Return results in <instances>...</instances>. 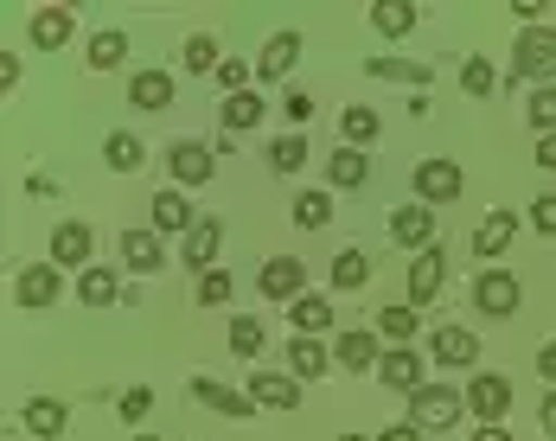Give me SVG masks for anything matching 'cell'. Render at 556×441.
I'll return each mask as SVG.
<instances>
[{
  "label": "cell",
  "instance_id": "obj_34",
  "mask_svg": "<svg viewBox=\"0 0 556 441\" xmlns=\"http://www.w3.org/2000/svg\"><path fill=\"white\" fill-rule=\"evenodd\" d=\"M294 224H301V230L333 224V199H327V192H294Z\"/></svg>",
  "mask_w": 556,
  "mask_h": 441
},
{
  "label": "cell",
  "instance_id": "obj_31",
  "mask_svg": "<svg viewBox=\"0 0 556 441\" xmlns=\"http://www.w3.org/2000/svg\"><path fill=\"white\" fill-rule=\"evenodd\" d=\"M77 301H84V307H110L115 301V269H97V263H90V269L77 276Z\"/></svg>",
  "mask_w": 556,
  "mask_h": 441
},
{
  "label": "cell",
  "instance_id": "obj_21",
  "mask_svg": "<svg viewBox=\"0 0 556 441\" xmlns=\"http://www.w3.org/2000/svg\"><path fill=\"white\" fill-rule=\"evenodd\" d=\"M378 378H384L390 390H409V396H416V390H422V358H416L409 345H396V352H384Z\"/></svg>",
  "mask_w": 556,
  "mask_h": 441
},
{
  "label": "cell",
  "instance_id": "obj_47",
  "mask_svg": "<svg viewBox=\"0 0 556 441\" xmlns=\"http://www.w3.org/2000/svg\"><path fill=\"white\" fill-rule=\"evenodd\" d=\"M281 115H288V122H307V115H314V97H307V90H288V97H281Z\"/></svg>",
  "mask_w": 556,
  "mask_h": 441
},
{
  "label": "cell",
  "instance_id": "obj_9",
  "mask_svg": "<svg viewBox=\"0 0 556 441\" xmlns=\"http://www.w3.org/2000/svg\"><path fill=\"white\" fill-rule=\"evenodd\" d=\"M122 263H128L135 276L167 269V243H161V230H122Z\"/></svg>",
  "mask_w": 556,
  "mask_h": 441
},
{
  "label": "cell",
  "instance_id": "obj_36",
  "mask_svg": "<svg viewBox=\"0 0 556 441\" xmlns=\"http://www.w3.org/2000/svg\"><path fill=\"white\" fill-rule=\"evenodd\" d=\"M179 64H186V71H218V64H224L218 39H212V33H192V39H186V52H179Z\"/></svg>",
  "mask_w": 556,
  "mask_h": 441
},
{
  "label": "cell",
  "instance_id": "obj_24",
  "mask_svg": "<svg viewBox=\"0 0 556 441\" xmlns=\"http://www.w3.org/2000/svg\"><path fill=\"white\" fill-rule=\"evenodd\" d=\"M365 71H371V77H384V84H416V97H422V90H429V77H435V71H429V64H416V58H371Z\"/></svg>",
  "mask_w": 556,
  "mask_h": 441
},
{
  "label": "cell",
  "instance_id": "obj_19",
  "mask_svg": "<svg viewBox=\"0 0 556 441\" xmlns=\"http://www.w3.org/2000/svg\"><path fill=\"white\" fill-rule=\"evenodd\" d=\"M218 243H224V224L218 218H199V230H192V237H186V250H179V263L205 276V269L218 263Z\"/></svg>",
  "mask_w": 556,
  "mask_h": 441
},
{
  "label": "cell",
  "instance_id": "obj_13",
  "mask_svg": "<svg viewBox=\"0 0 556 441\" xmlns=\"http://www.w3.org/2000/svg\"><path fill=\"white\" fill-rule=\"evenodd\" d=\"M327 358H333V352H327L320 339H307V332H294V339H288V378H294V385L327 378Z\"/></svg>",
  "mask_w": 556,
  "mask_h": 441
},
{
  "label": "cell",
  "instance_id": "obj_37",
  "mask_svg": "<svg viewBox=\"0 0 556 441\" xmlns=\"http://www.w3.org/2000/svg\"><path fill=\"white\" fill-rule=\"evenodd\" d=\"M128 58V33H97L90 39V71H115Z\"/></svg>",
  "mask_w": 556,
  "mask_h": 441
},
{
  "label": "cell",
  "instance_id": "obj_22",
  "mask_svg": "<svg viewBox=\"0 0 556 441\" xmlns=\"http://www.w3.org/2000/svg\"><path fill=\"white\" fill-rule=\"evenodd\" d=\"M64 276H58V263H39V269H26L20 276V307H52Z\"/></svg>",
  "mask_w": 556,
  "mask_h": 441
},
{
  "label": "cell",
  "instance_id": "obj_14",
  "mask_svg": "<svg viewBox=\"0 0 556 441\" xmlns=\"http://www.w3.org/2000/svg\"><path fill=\"white\" fill-rule=\"evenodd\" d=\"M77 39V13L71 7H39L33 13V46L39 52H58V46H71Z\"/></svg>",
  "mask_w": 556,
  "mask_h": 441
},
{
  "label": "cell",
  "instance_id": "obj_39",
  "mask_svg": "<svg viewBox=\"0 0 556 441\" xmlns=\"http://www.w3.org/2000/svg\"><path fill=\"white\" fill-rule=\"evenodd\" d=\"M525 115H531V128H538V141L544 135H556V84H544L531 103H525Z\"/></svg>",
  "mask_w": 556,
  "mask_h": 441
},
{
  "label": "cell",
  "instance_id": "obj_10",
  "mask_svg": "<svg viewBox=\"0 0 556 441\" xmlns=\"http://www.w3.org/2000/svg\"><path fill=\"white\" fill-rule=\"evenodd\" d=\"M90 243H97V237H90V224L64 218L52 230V263H58V269H90Z\"/></svg>",
  "mask_w": 556,
  "mask_h": 441
},
{
  "label": "cell",
  "instance_id": "obj_32",
  "mask_svg": "<svg viewBox=\"0 0 556 441\" xmlns=\"http://www.w3.org/2000/svg\"><path fill=\"white\" fill-rule=\"evenodd\" d=\"M339 128H345V148H365V141H378V135H384V122H378V110H365V103H352Z\"/></svg>",
  "mask_w": 556,
  "mask_h": 441
},
{
  "label": "cell",
  "instance_id": "obj_16",
  "mask_svg": "<svg viewBox=\"0 0 556 441\" xmlns=\"http://www.w3.org/2000/svg\"><path fill=\"white\" fill-rule=\"evenodd\" d=\"M154 230H186V237H192V230H199V212H192V199H186V192H179V186H161V192H154Z\"/></svg>",
  "mask_w": 556,
  "mask_h": 441
},
{
  "label": "cell",
  "instance_id": "obj_48",
  "mask_svg": "<svg viewBox=\"0 0 556 441\" xmlns=\"http://www.w3.org/2000/svg\"><path fill=\"white\" fill-rule=\"evenodd\" d=\"M378 441H422V429H416V423H390Z\"/></svg>",
  "mask_w": 556,
  "mask_h": 441
},
{
  "label": "cell",
  "instance_id": "obj_26",
  "mask_svg": "<svg viewBox=\"0 0 556 441\" xmlns=\"http://www.w3.org/2000/svg\"><path fill=\"white\" fill-rule=\"evenodd\" d=\"M327 179H333V186H365V179H371V154H365V148L327 154Z\"/></svg>",
  "mask_w": 556,
  "mask_h": 441
},
{
  "label": "cell",
  "instance_id": "obj_2",
  "mask_svg": "<svg viewBox=\"0 0 556 441\" xmlns=\"http://www.w3.org/2000/svg\"><path fill=\"white\" fill-rule=\"evenodd\" d=\"M525 77H538V84L556 77V33L551 26L518 33V52H511V77H505V84H525Z\"/></svg>",
  "mask_w": 556,
  "mask_h": 441
},
{
  "label": "cell",
  "instance_id": "obj_46",
  "mask_svg": "<svg viewBox=\"0 0 556 441\" xmlns=\"http://www.w3.org/2000/svg\"><path fill=\"white\" fill-rule=\"evenodd\" d=\"M531 224H538L544 237H556V192H544V199L531 205Z\"/></svg>",
  "mask_w": 556,
  "mask_h": 441
},
{
  "label": "cell",
  "instance_id": "obj_11",
  "mask_svg": "<svg viewBox=\"0 0 556 441\" xmlns=\"http://www.w3.org/2000/svg\"><path fill=\"white\" fill-rule=\"evenodd\" d=\"M307 269L294 263V256H276V263H263V276H256V288H263V301H301L307 288Z\"/></svg>",
  "mask_w": 556,
  "mask_h": 441
},
{
  "label": "cell",
  "instance_id": "obj_49",
  "mask_svg": "<svg viewBox=\"0 0 556 441\" xmlns=\"http://www.w3.org/2000/svg\"><path fill=\"white\" fill-rule=\"evenodd\" d=\"M538 371L556 385V339H544V352H538Z\"/></svg>",
  "mask_w": 556,
  "mask_h": 441
},
{
  "label": "cell",
  "instance_id": "obj_45",
  "mask_svg": "<svg viewBox=\"0 0 556 441\" xmlns=\"http://www.w3.org/2000/svg\"><path fill=\"white\" fill-rule=\"evenodd\" d=\"M243 77H250V64H237V58H224L218 64V84L230 90V97H243Z\"/></svg>",
  "mask_w": 556,
  "mask_h": 441
},
{
  "label": "cell",
  "instance_id": "obj_18",
  "mask_svg": "<svg viewBox=\"0 0 556 441\" xmlns=\"http://www.w3.org/2000/svg\"><path fill=\"white\" fill-rule=\"evenodd\" d=\"M173 90H179L173 71H135V77H128V103H135V110H167Z\"/></svg>",
  "mask_w": 556,
  "mask_h": 441
},
{
  "label": "cell",
  "instance_id": "obj_33",
  "mask_svg": "<svg viewBox=\"0 0 556 441\" xmlns=\"http://www.w3.org/2000/svg\"><path fill=\"white\" fill-rule=\"evenodd\" d=\"M371 281V256L365 250H339L333 256V288H365Z\"/></svg>",
  "mask_w": 556,
  "mask_h": 441
},
{
  "label": "cell",
  "instance_id": "obj_28",
  "mask_svg": "<svg viewBox=\"0 0 556 441\" xmlns=\"http://www.w3.org/2000/svg\"><path fill=\"white\" fill-rule=\"evenodd\" d=\"M416 20H422V13H416L409 0H378V7H371V26H378L384 39H403V33H409Z\"/></svg>",
  "mask_w": 556,
  "mask_h": 441
},
{
  "label": "cell",
  "instance_id": "obj_4",
  "mask_svg": "<svg viewBox=\"0 0 556 441\" xmlns=\"http://www.w3.org/2000/svg\"><path fill=\"white\" fill-rule=\"evenodd\" d=\"M460 186H467V179H460L454 161H422L416 166V199H422V205H454Z\"/></svg>",
  "mask_w": 556,
  "mask_h": 441
},
{
  "label": "cell",
  "instance_id": "obj_23",
  "mask_svg": "<svg viewBox=\"0 0 556 441\" xmlns=\"http://www.w3.org/2000/svg\"><path fill=\"white\" fill-rule=\"evenodd\" d=\"M26 429L46 436V441H58L64 429H71V410H64L58 396H33V403H26Z\"/></svg>",
  "mask_w": 556,
  "mask_h": 441
},
{
  "label": "cell",
  "instance_id": "obj_29",
  "mask_svg": "<svg viewBox=\"0 0 556 441\" xmlns=\"http://www.w3.org/2000/svg\"><path fill=\"white\" fill-rule=\"evenodd\" d=\"M288 314H294V327L307 332V339H314V332H327V327H333V301H327V294H301V301H294Z\"/></svg>",
  "mask_w": 556,
  "mask_h": 441
},
{
  "label": "cell",
  "instance_id": "obj_44",
  "mask_svg": "<svg viewBox=\"0 0 556 441\" xmlns=\"http://www.w3.org/2000/svg\"><path fill=\"white\" fill-rule=\"evenodd\" d=\"M416 320H422L416 307H384V314H378V332H384V339H409Z\"/></svg>",
  "mask_w": 556,
  "mask_h": 441
},
{
  "label": "cell",
  "instance_id": "obj_25",
  "mask_svg": "<svg viewBox=\"0 0 556 441\" xmlns=\"http://www.w3.org/2000/svg\"><path fill=\"white\" fill-rule=\"evenodd\" d=\"M333 358L345 365V371H371V365H384V352L371 345V332H339Z\"/></svg>",
  "mask_w": 556,
  "mask_h": 441
},
{
  "label": "cell",
  "instance_id": "obj_3",
  "mask_svg": "<svg viewBox=\"0 0 556 441\" xmlns=\"http://www.w3.org/2000/svg\"><path fill=\"white\" fill-rule=\"evenodd\" d=\"M518 276L511 269H486V276L473 281V307L486 314V320H505V314H518Z\"/></svg>",
  "mask_w": 556,
  "mask_h": 441
},
{
  "label": "cell",
  "instance_id": "obj_54",
  "mask_svg": "<svg viewBox=\"0 0 556 441\" xmlns=\"http://www.w3.org/2000/svg\"><path fill=\"white\" fill-rule=\"evenodd\" d=\"M141 441H161V436H141Z\"/></svg>",
  "mask_w": 556,
  "mask_h": 441
},
{
  "label": "cell",
  "instance_id": "obj_30",
  "mask_svg": "<svg viewBox=\"0 0 556 441\" xmlns=\"http://www.w3.org/2000/svg\"><path fill=\"white\" fill-rule=\"evenodd\" d=\"M103 161H110V173H135V166L148 161V148L122 128V135H110V141H103Z\"/></svg>",
  "mask_w": 556,
  "mask_h": 441
},
{
  "label": "cell",
  "instance_id": "obj_6",
  "mask_svg": "<svg viewBox=\"0 0 556 441\" xmlns=\"http://www.w3.org/2000/svg\"><path fill=\"white\" fill-rule=\"evenodd\" d=\"M390 237L403 243V250H429L435 243V205H396V218H390Z\"/></svg>",
  "mask_w": 556,
  "mask_h": 441
},
{
  "label": "cell",
  "instance_id": "obj_20",
  "mask_svg": "<svg viewBox=\"0 0 556 441\" xmlns=\"http://www.w3.org/2000/svg\"><path fill=\"white\" fill-rule=\"evenodd\" d=\"M192 396H199L205 410H218V416H256L250 390H224V385H212V378H192Z\"/></svg>",
  "mask_w": 556,
  "mask_h": 441
},
{
  "label": "cell",
  "instance_id": "obj_1",
  "mask_svg": "<svg viewBox=\"0 0 556 441\" xmlns=\"http://www.w3.org/2000/svg\"><path fill=\"white\" fill-rule=\"evenodd\" d=\"M460 410H467V396H460L454 385H422L416 396H409V423H416V429H429V436L454 429V423H460Z\"/></svg>",
  "mask_w": 556,
  "mask_h": 441
},
{
  "label": "cell",
  "instance_id": "obj_12",
  "mask_svg": "<svg viewBox=\"0 0 556 441\" xmlns=\"http://www.w3.org/2000/svg\"><path fill=\"white\" fill-rule=\"evenodd\" d=\"M467 410H473L480 423H500L505 410H511V385H505L500 371H480L473 390H467Z\"/></svg>",
  "mask_w": 556,
  "mask_h": 441
},
{
  "label": "cell",
  "instance_id": "obj_5",
  "mask_svg": "<svg viewBox=\"0 0 556 441\" xmlns=\"http://www.w3.org/2000/svg\"><path fill=\"white\" fill-rule=\"evenodd\" d=\"M429 358L447 365V371H467V365L480 358V339H473L467 327H435L429 332Z\"/></svg>",
  "mask_w": 556,
  "mask_h": 441
},
{
  "label": "cell",
  "instance_id": "obj_27",
  "mask_svg": "<svg viewBox=\"0 0 556 441\" xmlns=\"http://www.w3.org/2000/svg\"><path fill=\"white\" fill-rule=\"evenodd\" d=\"M511 237H518V212H493V218L473 230V250H480V256H500Z\"/></svg>",
  "mask_w": 556,
  "mask_h": 441
},
{
  "label": "cell",
  "instance_id": "obj_43",
  "mask_svg": "<svg viewBox=\"0 0 556 441\" xmlns=\"http://www.w3.org/2000/svg\"><path fill=\"white\" fill-rule=\"evenodd\" d=\"M230 294H237V281H230V269H205V276H199V301H205V307H224Z\"/></svg>",
  "mask_w": 556,
  "mask_h": 441
},
{
  "label": "cell",
  "instance_id": "obj_52",
  "mask_svg": "<svg viewBox=\"0 0 556 441\" xmlns=\"http://www.w3.org/2000/svg\"><path fill=\"white\" fill-rule=\"evenodd\" d=\"M473 441H511V436H505L500 423H486V429H473Z\"/></svg>",
  "mask_w": 556,
  "mask_h": 441
},
{
  "label": "cell",
  "instance_id": "obj_17",
  "mask_svg": "<svg viewBox=\"0 0 556 441\" xmlns=\"http://www.w3.org/2000/svg\"><path fill=\"white\" fill-rule=\"evenodd\" d=\"M294 396H301V385L288 371H250V403L256 410H294Z\"/></svg>",
  "mask_w": 556,
  "mask_h": 441
},
{
  "label": "cell",
  "instance_id": "obj_42",
  "mask_svg": "<svg viewBox=\"0 0 556 441\" xmlns=\"http://www.w3.org/2000/svg\"><path fill=\"white\" fill-rule=\"evenodd\" d=\"M230 352H237V358H256V352H263V320H250V314L230 320Z\"/></svg>",
  "mask_w": 556,
  "mask_h": 441
},
{
  "label": "cell",
  "instance_id": "obj_8",
  "mask_svg": "<svg viewBox=\"0 0 556 441\" xmlns=\"http://www.w3.org/2000/svg\"><path fill=\"white\" fill-rule=\"evenodd\" d=\"M167 166H173V179H179V186H205V179L218 173V161H212V148H205V141H173Z\"/></svg>",
  "mask_w": 556,
  "mask_h": 441
},
{
  "label": "cell",
  "instance_id": "obj_40",
  "mask_svg": "<svg viewBox=\"0 0 556 441\" xmlns=\"http://www.w3.org/2000/svg\"><path fill=\"white\" fill-rule=\"evenodd\" d=\"M148 410H154V390H148V385L122 390V403H115V416H122L128 429H141V423H148Z\"/></svg>",
  "mask_w": 556,
  "mask_h": 441
},
{
  "label": "cell",
  "instance_id": "obj_15",
  "mask_svg": "<svg viewBox=\"0 0 556 441\" xmlns=\"http://www.w3.org/2000/svg\"><path fill=\"white\" fill-rule=\"evenodd\" d=\"M294 58H301V33H269V46L256 52V77L263 84H281L294 71Z\"/></svg>",
  "mask_w": 556,
  "mask_h": 441
},
{
  "label": "cell",
  "instance_id": "obj_35",
  "mask_svg": "<svg viewBox=\"0 0 556 441\" xmlns=\"http://www.w3.org/2000/svg\"><path fill=\"white\" fill-rule=\"evenodd\" d=\"M460 90H467V97H493V90H500V71L473 52L467 64H460Z\"/></svg>",
  "mask_w": 556,
  "mask_h": 441
},
{
  "label": "cell",
  "instance_id": "obj_41",
  "mask_svg": "<svg viewBox=\"0 0 556 441\" xmlns=\"http://www.w3.org/2000/svg\"><path fill=\"white\" fill-rule=\"evenodd\" d=\"M301 161H307V141H301V135L269 141V166H276V173H301Z\"/></svg>",
  "mask_w": 556,
  "mask_h": 441
},
{
  "label": "cell",
  "instance_id": "obj_7",
  "mask_svg": "<svg viewBox=\"0 0 556 441\" xmlns=\"http://www.w3.org/2000/svg\"><path fill=\"white\" fill-rule=\"evenodd\" d=\"M442 276H447V256L429 243V250H416V263H409V307H429L435 294H442Z\"/></svg>",
  "mask_w": 556,
  "mask_h": 441
},
{
  "label": "cell",
  "instance_id": "obj_51",
  "mask_svg": "<svg viewBox=\"0 0 556 441\" xmlns=\"http://www.w3.org/2000/svg\"><path fill=\"white\" fill-rule=\"evenodd\" d=\"M544 436L556 441V390H551V396H544Z\"/></svg>",
  "mask_w": 556,
  "mask_h": 441
},
{
  "label": "cell",
  "instance_id": "obj_38",
  "mask_svg": "<svg viewBox=\"0 0 556 441\" xmlns=\"http://www.w3.org/2000/svg\"><path fill=\"white\" fill-rule=\"evenodd\" d=\"M263 122V97L243 90V97H224V128H256Z\"/></svg>",
  "mask_w": 556,
  "mask_h": 441
},
{
  "label": "cell",
  "instance_id": "obj_53",
  "mask_svg": "<svg viewBox=\"0 0 556 441\" xmlns=\"http://www.w3.org/2000/svg\"><path fill=\"white\" fill-rule=\"evenodd\" d=\"M339 441H365V436H339Z\"/></svg>",
  "mask_w": 556,
  "mask_h": 441
},
{
  "label": "cell",
  "instance_id": "obj_50",
  "mask_svg": "<svg viewBox=\"0 0 556 441\" xmlns=\"http://www.w3.org/2000/svg\"><path fill=\"white\" fill-rule=\"evenodd\" d=\"M538 166H544V173H556V135H544V141H538Z\"/></svg>",
  "mask_w": 556,
  "mask_h": 441
}]
</instances>
